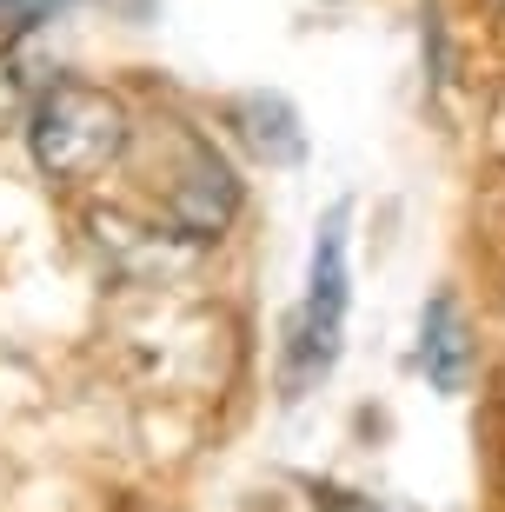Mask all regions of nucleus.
Wrapping results in <instances>:
<instances>
[{
    "label": "nucleus",
    "mask_w": 505,
    "mask_h": 512,
    "mask_svg": "<svg viewBox=\"0 0 505 512\" xmlns=\"http://www.w3.org/2000/svg\"><path fill=\"white\" fill-rule=\"evenodd\" d=\"M346 306H353V200H333L313 227L306 253V293L286 320L280 346V399L300 406L319 380H333L339 353H346Z\"/></svg>",
    "instance_id": "obj_1"
},
{
    "label": "nucleus",
    "mask_w": 505,
    "mask_h": 512,
    "mask_svg": "<svg viewBox=\"0 0 505 512\" xmlns=\"http://www.w3.org/2000/svg\"><path fill=\"white\" fill-rule=\"evenodd\" d=\"M127 147H133L127 100L94 87V80H47L27 107V153L60 187H80V180L120 167Z\"/></svg>",
    "instance_id": "obj_2"
},
{
    "label": "nucleus",
    "mask_w": 505,
    "mask_h": 512,
    "mask_svg": "<svg viewBox=\"0 0 505 512\" xmlns=\"http://www.w3.org/2000/svg\"><path fill=\"white\" fill-rule=\"evenodd\" d=\"M180 153H187V167H180V180L167 193L173 227L187 240H220L226 220L240 213V180L226 167V153L213 140H200V133H180Z\"/></svg>",
    "instance_id": "obj_3"
},
{
    "label": "nucleus",
    "mask_w": 505,
    "mask_h": 512,
    "mask_svg": "<svg viewBox=\"0 0 505 512\" xmlns=\"http://www.w3.org/2000/svg\"><path fill=\"white\" fill-rule=\"evenodd\" d=\"M472 366H479V346H472V326L459 313V300L452 293H432L419 306V373H426V386L459 399L472 386Z\"/></svg>",
    "instance_id": "obj_4"
},
{
    "label": "nucleus",
    "mask_w": 505,
    "mask_h": 512,
    "mask_svg": "<svg viewBox=\"0 0 505 512\" xmlns=\"http://www.w3.org/2000/svg\"><path fill=\"white\" fill-rule=\"evenodd\" d=\"M226 120L240 127V140L260 153L266 167H300L306 160V120H300V107H293L286 94H273V87L240 94L233 107H226Z\"/></svg>",
    "instance_id": "obj_5"
},
{
    "label": "nucleus",
    "mask_w": 505,
    "mask_h": 512,
    "mask_svg": "<svg viewBox=\"0 0 505 512\" xmlns=\"http://www.w3.org/2000/svg\"><path fill=\"white\" fill-rule=\"evenodd\" d=\"M34 60L20 54V47H7L0 54V120H27V107H34Z\"/></svg>",
    "instance_id": "obj_6"
},
{
    "label": "nucleus",
    "mask_w": 505,
    "mask_h": 512,
    "mask_svg": "<svg viewBox=\"0 0 505 512\" xmlns=\"http://www.w3.org/2000/svg\"><path fill=\"white\" fill-rule=\"evenodd\" d=\"M313 512H386V506H379V499H366V493H319Z\"/></svg>",
    "instance_id": "obj_7"
},
{
    "label": "nucleus",
    "mask_w": 505,
    "mask_h": 512,
    "mask_svg": "<svg viewBox=\"0 0 505 512\" xmlns=\"http://www.w3.org/2000/svg\"><path fill=\"white\" fill-rule=\"evenodd\" d=\"M34 7H40V0H0V20H27Z\"/></svg>",
    "instance_id": "obj_8"
},
{
    "label": "nucleus",
    "mask_w": 505,
    "mask_h": 512,
    "mask_svg": "<svg viewBox=\"0 0 505 512\" xmlns=\"http://www.w3.org/2000/svg\"><path fill=\"white\" fill-rule=\"evenodd\" d=\"M319 7H333V0H319Z\"/></svg>",
    "instance_id": "obj_9"
}]
</instances>
